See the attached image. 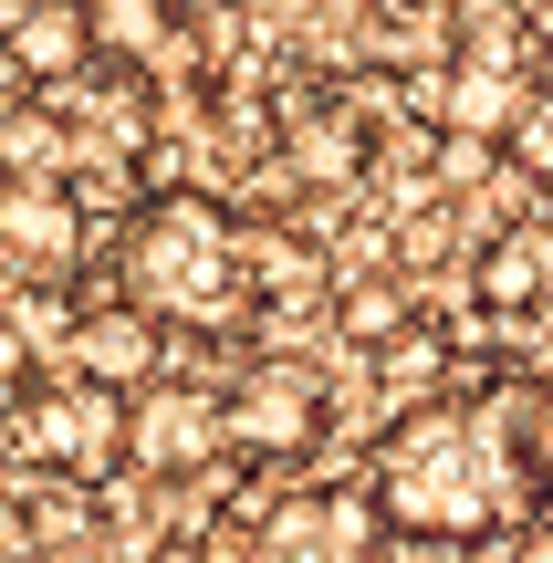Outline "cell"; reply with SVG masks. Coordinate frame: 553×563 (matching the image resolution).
<instances>
[{
    "instance_id": "ffe728a7",
    "label": "cell",
    "mask_w": 553,
    "mask_h": 563,
    "mask_svg": "<svg viewBox=\"0 0 553 563\" xmlns=\"http://www.w3.org/2000/svg\"><path fill=\"white\" fill-rule=\"evenodd\" d=\"M178 11H220V0H178Z\"/></svg>"
},
{
    "instance_id": "8992f818",
    "label": "cell",
    "mask_w": 553,
    "mask_h": 563,
    "mask_svg": "<svg viewBox=\"0 0 553 563\" xmlns=\"http://www.w3.org/2000/svg\"><path fill=\"white\" fill-rule=\"evenodd\" d=\"M84 251H95V230H84L74 178H0V262H11V272L63 282Z\"/></svg>"
},
{
    "instance_id": "6da1fadb",
    "label": "cell",
    "mask_w": 553,
    "mask_h": 563,
    "mask_svg": "<svg viewBox=\"0 0 553 563\" xmlns=\"http://www.w3.org/2000/svg\"><path fill=\"white\" fill-rule=\"evenodd\" d=\"M115 282L146 313L188 323V334H241L251 282H241V220L209 188H146L115 220Z\"/></svg>"
},
{
    "instance_id": "7402d4cb",
    "label": "cell",
    "mask_w": 553,
    "mask_h": 563,
    "mask_svg": "<svg viewBox=\"0 0 553 563\" xmlns=\"http://www.w3.org/2000/svg\"><path fill=\"white\" fill-rule=\"evenodd\" d=\"M0 282H11V262H0Z\"/></svg>"
},
{
    "instance_id": "9a60e30c",
    "label": "cell",
    "mask_w": 553,
    "mask_h": 563,
    "mask_svg": "<svg viewBox=\"0 0 553 563\" xmlns=\"http://www.w3.org/2000/svg\"><path fill=\"white\" fill-rule=\"evenodd\" d=\"M501 157H512L522 178H543V188H553V74H533V84H522L512 125H501Z\"/></svg>"
},
{
    "instance_id": "2e32d148",
    "label": "cell",
    "mask_w": 553,
    "mask_h": 563,
    "mask_svg": "<svg viewBox=\"0 0 553 563\" xmlns=\"http://www.w3.org/2000/svg\"><path fill=\"white\" fill-rule=\"evenodd\" d=\"M491 323H501V365L533 376V386H553V292H533L522 313H491Z\"/></svg>"
},
{
    "instance_id": "e0dca14e",
    "label": "cell",
    "mask_w": 553,
    "mask_h": 563,
    "mask_svg": "<svg viewBox=\"0 0 553 563\" xmlns=\"http://www.w3.org/2000/svg\"><path fill=\"white\" fill-rule=\"evenodd\" d=\"M32 365H42V344L21 334V313H11V302H0V418H11V407H21V386H32Z\"/></svg>"
},
{
    "instance_id": "44dd1931",
    "label": "cell",
    "mask_w": 553,
    "mask_h": 563,
    "mask_svg": "<svg viewBox=\"0 0 553 563\" xmlns=\"http://www.w3.org/2000/svg\"><path fill=\"white\" fill-rule=\"evenodd\" d=\"M11 11H21V0H0V32H11Z\"/></svg>"
},
{
    "instance_id": "d6986e66",
    "label": "cell",
    "mask_w": 553,
    "mask_h": 563,
    "mask_svg": "<svg viewBox=\"0 0 553 563\" xmlns=\"http://www.w3.org/2000/svg\"><path fill=\"white\" fill-rule=\"evenodd\" d=\"M397 11H450V0H397Z\"/></svg>"
},
{
    "instance_id": "9c48e42d",
    "label": "cell",
    "mask_w": 553,
    "mask_h": 563,
    "mask_svg": "<svg viewBox=\"0 0 553 563\" xmlns=\"http://www.w3.org/2000/svg\"><path fill=\"white\" fill-rule=\"evenodd\" d=\"M533 292H553V230H533V220L480 230L471 241V302L480 313H522Z\"/></svg>"
},
{
    "instance_id": "7c38bea8",
    "label": "cell",
    "mask_w": 553,
    "mask_h": 563,
    "mask_svg": "<svg viewBox=\"0 0 553 563\" xmlns=\"http://www.w3.org/2000/svg\"><path fill=\"white\" fill-rule=\"evenodd\" d=\"M366 365H376V386H387L397 407H408V397H439V386H450V323L408 313L387 344H366Z\"/></svg>"
},
{
    "instance_id": "3957f363",
    "label": "cell",
    "mask_w": 553,
    "mask_h": 563,
    "mask_svg": "<svg viewBox=\"0 0 553 563\" xmlns=\"http://www.w3.org/2000/svg\"><path fill=\"white\" fill-rule=\"evenodd\" d=\"M230 460V407L209 376H178V365H157L146 386H125V470H136L146 490H178L188 470Z\"/></svg>"
},
{
    "instance_id": "52a82bcc",
    "label": "cell",
    "mask_w": 553,
    "mask_h": 563,
    "mask_svg": "<svg viewBox=\"0 0 553 563\" xmlns=\"http://www.w3.org/2000/svg\"><path fill=\"white\" fill-rule=\"evenodd\" d=\"M63 355H74V376H95V386H146L167 365V313H146V302L115 282L104 302H84V313H74Z\"/></svg>"
},
{
    "instance_id": "5bb4252c",
    "label": "cell",
    "mask_w": 553,
    "mask_h": 563,
    "mask_svg": "<svg viewBox=\"0 0 553 563\" xmlns=\"http://www.w3.org/2000/svg\"><path fill=\"white\" fill-rule=\"evenodd\" d=\"M292 178H303V188H355V178H366V136L334 125V115H313L303 136H292Z\"/></svg>"
},
{
    "instance_id": "30bf717a",
    "label": "cell",
    "mask_w": 553,
    "mask_h": 563,
    "mask_svg": "<svg viewBox=\"0 0 553 563\" xmlns=\"http://www.w3.org/2000/svg\"><path fill=\"white\" fill-rule=\"evenodd\" d=\"M241 282H251V302H272V313H303V302L334 282V262L303 241V230H262V220H241Z\"/></svg>"
},
{
    "instance_id": "4fadbf2b",
    "label": "cell",
    "mask_w": 553,
    "mask_h": 563,
    "mask_svg": "<svg viewBox=\"0 0 553 563\" xmlns=\"http://www.w3.org/2000/svg\"><path fill=\"white\" fill-rule=\"evenodd\" d=\"M95 11V63H157V42L178 32V0H84Z\"/></svg>"
},
{
    "instance_id": "7a4b0ae2",
    "label": "cell",
    "mask_w": 553,
    "mask_h": 563,
    "mask_svg": "<svg viewBox=\"0 0 553 563\" xmlns=\"http://www.w3.org/2000/svg\"><path fill=\"white\" fill-rule=\"evenodd\" d=\"M11 460L53 470V481H115L125 470V386H95V376H63V386H21L11 418Z\"/></svg>"
},
{
    "instance_id": "277c9868",
    "label": "cell",
    "mask_w": 553,
    "mask_h": 563,
    "mask_svg": "<svg viewBox=\"0 0 553 563\" xmlns=\"http://www.w3.org/2000/svg\"><path fill=\"white\" fill-rule=\"evenodd\" d=\"M220 407H230V460H251V470L313 460L324 428H334V397H324V376L303 355H262L241 386H220Z\"/></svg>"
},
{
    "instance_id": "ba28073f",
    "label": "cell",
    "mask_w": 553,
    "mask_h": 563,
    "mask_svg": "<svg viewBox=\"0 0 553 563\" xmlns=\"http://www.w3.org/2000/svg\"><path fill=\"white\" fill-rule=\"evenodd\" d=\"M0 63H11L32 95H63L74 74H95V11H84V0H21L11 32H0Z\"/></svg>"
},
{
    "instance_id": "8fae6325",
    "label": "cell",
    "mask_w": 553,
    "mask_h": 563,
    "mask_svg": "<svg viewBox=\"0 0 553 563\" xmlns=\"http://www.w3.org/2000/svg\"><path fill=\"white\" fill-rule=\"evenodd\" d=\"M418 313V282L408 272H334V344H345V355H366V344H387L397 323Z\"/></svg>"
},
{
    "instance_id": "5b68a950",
    "label": "cell",
    "mask_w": 553,
    "mask_h": 563,
    "mask_svg": "<svg viewBox=\"0 0 553 563\" xmlns=\"http://www.w3.org/2000/svg\"><path fill=\"white\" fill-rule=\"evenodd\" d=\"M262 553L313 563V553H397L376 481H313V490H272L262 501Z\"/></svg>"
},
{
    "instance_id": "ac0fdd59",
    "label": "cell",
    "mask_w": 553,
    "mask_h": 563,
    "mask_svg": "<svg viewBox=\"0 0 553 563\" xmlns=\"http://www.w3.org/2000/svg\"><path fill=\"white\" fill-rule=\"evenodd\" d=\"M533 74H553V11L533 21Z\"/></svg>"
}]
</instances>
